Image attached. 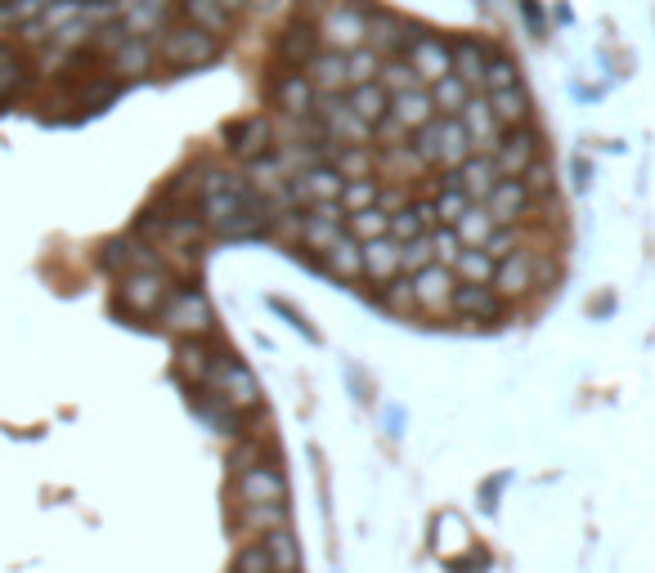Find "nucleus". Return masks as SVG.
Returning <instances> with one entry per match:
<instances>
[{"label":"nucleus","instance_id":"16","mask_svg":"<svg viewBox=\"0 0 655 573\" xmlns=\"http://www.w3.org/2000/svg\"><path fill=\"white\" fill-rule=\"evenodd\" d=\"M409 286H414V305H418V310H427V314H444V310H449V296H453V286H458V278H453V269H444V264H427L422 273L409 278Z\"/></svg>","mask_w":655,"mask_h":573},{"label":"nucleus","instance_id":"14","mask_svg":"<svg viewBox=\"0 0 655 573\" xmlns=\"http://www.w3.org/2000/svg\"><path fill=\"white\" fill-rule=\"evenodd\" d=\"M490 286L503 296V301H516V296H530L535 292V256L520 247V251H512V256H503L498 264H494V278H490Z\"/></svg>","mask_w":655,"mask_h":573},{"label":"nucleus","instance_id":"32","mask_svg":"<svg viewBox=\"0 0 655 573\" xmlns=\"http://www.w3.org/2000/svg\"><path fill=\"white\" fill-rule=\"evenodd\" d=\"M485 99H490V112H494V121H498L503 130H512V126H526V121H530V95L520 90V86L494 90V95H485Z\"/></svg>","mask_w":655,"mask_h":573},{"label":"nucleus","instance_id":"47","mask_svg":"<svg viewBox=\"0 0 655 573\" xmlns=\"http://www.w3.org/2000/svg\"><path fill=\"white\" fill-rule=\"evenodd\" d=\"M377 188H382V184H377V175H368V180H346L337 202H342V210H346V215H355V210L377 206Z\"/></svg>","mask_w":655,"mask_h":573},{"label":"nucleus","instance_id":"11","mask_svg":"<svg viewBox=\"0 0 655 573\" xmlns=\"http://www.w3.org/2000/svg\"><path fill=\"white\" fill-rule=\"evenodd\" d=\"M449 314L468 318V323H498L503 318V296L490 282H458L449 296Z\"/></svg>","mask_w":655,"mask_h":573},{"label":"nucleus","instance_id":"52","mask_svg":"<svg viewBox=\"0 0 655 573\" xmlns=\"http://www.w3.org/2000/svg\"><path fill=\"white\" fill-rule=\"evenodd\" d=\"M507 86H520L516 63H512V58H503V54H494V58H490V67H485V90L494 95V90H507Z\"/></svg>","mask_w":655,"mask_h":573},{"label":"nucleus","instance_id":"49","mask_svg":"<svg viewBox=\"0 0 655 573\" xmlns=\"http://www.w3.org/2000/svg\"><path fill=\"white\" fill-rule=\"evenodd\" d=\"M427 264H436V251H431V238H427V234L400 247V273H405V278H414V273H422Z\"/></svg>","mask_w":655,"mask_h":573},{"label":"nucleus","instance_id":"4","mask_svg":"<svg viewBox=\"0 0 655 573\" xmlns=\"http://www.w3.org/2000/svg\"><path fill=\"white\" fill-rule=\"evenodd\" d=\"M158 54L167 67H207L221 58V41L193 23H180V28H167L162 41H158Z\"/></svg>","mask_w":655,"mask_h":573},{"label":"nucleus","instance_id":"29","mask_svg":"<svg viewBox=\"0 0 655 573\" xmlns=\"http://www.w3.org/2000/svg\"><path fill=\"white\" fill-rule=\"evenodd\" d=\"M364 278H373L377 286L400 278V242H390V238L364 242Z\"/></svg>","mask_w":655,"mask_h":573},{"label":"nucleus","instance_id":"56","mask_svg":"<svg viewBox=\"0 0 655 573\" xmlns=\"http://www.w3.org/2000/svg\"><path fill=\"white\" fill-rule=\"evenodd\" d=\"M377 206H382L386 215H396V210L409 206V193H405V188H377Z\"/></svg>","mask_w":655,"mask_h":573},{"label":"nucleus","instance_id":"6","mask_svg":"<svg viewBox=\"0 0 655 573\" xmlns=\"http://www.w3.org/2000/svg\"><path fill=\"white\" fill-rule=\"evenodd\" d=\"M162 327H171L175 336H212L216 314H212V305H207L203 292L180 286V292H171L167 305H162Z\"/></svg>","mask_w":655,"mask_h":573},{"label":"nucleus","instance_id":"34","mask_svg":"<svg viewBox=\"0 0 655 573\" xmlns=\"http://www.w3.org/2000/svg\"><path fill=\"white\" fill-rule=\"evenodd\" d=\"M346 229H342V220H323V215H314V210H305L301 220H297V238H301V247H310V251H328L337 238H342Z\"/></svg>","mask_w":655,"mask_h":573},{"label":"nucleus","instance_id":"20","mask_svg":"<svg viewBox=\"0 0 655 573\" xmlns=\"http://www.w3.org/2000/svg\"><path fill=\"white\" fill-rule=\"evenodd\" d=\"M449 58H453V77H458V82H468L472 90L485 86V67H490V58H494L485 41H476V36L453 41V45H449Z\"/></svg>","mask_w":655,"mask_h":573},{"label":"nucleus","instance_id":"22","mask_svg":"<svg viewBox=\"0 0 655 573\" xmlns=\"http://www.w3.org/2000/svg\"><path fill=\"white\" fill-rule=\"evenodd\" d=\"M396 126H405L409 134L414 130H422L431 117H436V104H431V90L427 86H414V90H405V95H390V112H386Z\"/></svg>","mask_w":655,"mask_h":573},{"label":"nucleus","instance_id":"59","mask_svg":"<svg viewBox=\"0 0 655 573\" xmlns=\"http://www.w3.org/2000/svg\"><path fill=\"white\" fill-rule=\"evenodd\" d=\"M247 6H256V10H275V6H283V0H247Z\"/></svg>","mask_w":655,"mask_h":573},{"label":"nucleus","instance_id":"50","mask_svg":"<svg viewBox=\"0 0 655 573\" xmlns=\"http://www.w3.org/2000/svg\"><path fill=\"white\" fill-rule=\"evenodd\" d=\"M427 238H431V251H436V264H444V269H453V260H458V256H463V251H468L463 242H458V234H453V225H436V229H431Z\"/></svg>","mask_w":655,"mask_h":573},{"label":"nucleus","instance_id":"9","mask_svg":"<svg viewBox=\"0 0 655 573\" xmlns=\"http://www.w3.org/2000/svg\"><path fill=\"white\" fill-rule=\"evenodd\" d=\"M405 63L414 67V77L422 86H436L440 77H449L453 72V58H449V45L436 36V32H414L409 50H405Z\"/></svg>","mask_w":655,"mask_h":573},{"label":"nucleus","instance_id":"26","mask_svg":"<svg viewBox=\"0 0 655 573\" xmlns=\"http://www.w3.org/2000/svg\"><path fill=\"white\" fill-rule=\"evenodd\" d=\"M314 54H319V28H314L310 19H297V23L279 36V58H283L288 67H305Z\"/></svg>","mask_w":655,"mask_h":573},{"label":"nucleus","instance_id":"15","mask_svg":"<svg viewBox=\"0 0 655 573\" xmlns=\"http://www.w3.org/2000/svg\"><path fill=\"white\" fill-rule=\"evenodd\" d=\"M99 264L108 273H121L126 278V273H136V269H162V256L149 242H140V238H112V242H104Z\"/></svg>","mask_w":655,"mask_h":573},{"label":"nucleus","instance_id":"30","mask_svg":"<svg viewBox=\"0 0 655 573\" xmlns=\"http://www.w3.org/2000/svg\"><path fill=\"white\" fill-rule=\"evenodd\" d=\"M297 184L305 188V206H314V202H337L346 180L333 171V162H319V166L301 171V175H297Z\"/></svg>","mask_w":655,"mask_h":573},{"label":"nucleus","instance_id":"23","mask_svg":"<svg viewBox=\"0 0 655 573\" xmlns=\"http://www.w3.org/2000/svg\"><path fill=\"white\" fill-rule=\"evenodd\" d=\"M314 86L305 72H283V77L275 82V104L288 112V117H310L314 112Z\"/></svg>","mask_w":655,"mask_h":573},{"label":"nucleus","instance_id":"13","mask_svg":"<svg viewBox=\"0 0 655 573\" xmlns=\"http://www.w3.org/2000/svg\"><path fill=\"white\" fill-rule=\"evenodd\" d=\"M414 41V23L390 14V10H373L368 14V50L382 54V58H400Z\"/></svg>","mask_w":655,"mask_h":573},{"label":"nucleus","instance_id":"54","mask_svg":"<svg viewBox=\"0 0 655 573\" xmlns=\"http://www.w3.org/2000/svg\"><path fill=\"white\" fill-rule=\"evenodd\" d=\"M485 251H490L494 260H503V256H512V251H520V225H498V229L490 234V242H485Z\"/></svg>","mask_w":655,"mask_h":573},{"label":"nucleus","instance_id":"58","mask_svg":"<svg viewBox=\"0 0 655 573\" xmlns=\"http://www.w3.org/2000/svg\"><path fill=\"white\" fill-rule=\"evenodd\" d=\"M328 6H333V0H305V10H310V14H323Z\"/></svg>","mask_w":655,"mask_h":573},{"label":"nucleus","instance_id":"21","mask_svg":"<svg viewBox=\"0 0 655 573\" xmlns=\"http://www.w3.org/2000/svg\"><path fill=\"white\" fill-rule=\"evenodd\" d=\"M305 77H310L314 95H342V90H351V82H346V54H337V50H319L305 63Z\"/></svg>","mask_w":655,"mask_h":573},{"label":"nucleus","instance_id":"48","mask_svg":"<svg viewBox=\"0 0 655 573\" xmlns=\"http://www.w3.org/2000/svg\"><path fill=\"white\" fill-rule=\"evenodd\" d=\"M377 72H382V54H373L368 45H359V50L346 54V82H351V86L377 82Z\"/></svg>","mask_w":655,"mask_h":573},{"label":"nucleus","instance_id":"53","mask_svg":"<svg viewBox=\"0 0 655 573\" xmlns=\"http://www.w3.org/2000/svg\"><path fill=\"white\" fill-rule=\"evenodd\" d=\"M234 573H275V564H270L266 547H260V542H247V547L234 555Z\"/></svg>","mask_w":655,"mask_h":573},{"label":"nucleus","instance_id":"31","mask_svg":"<svg viewBox=\"0 0 655 573\" xmlns=\"http://www.w3.org/2000/svg\"><path fill=\"white\" fill-rule=\"evenodd\" d=\"M431 225H436V210L431 206H405V210H396L390 215V229H386V238L390 242H414V238H422V234H431Z\"/></svg>","mask_w":655,"mask_h":573},{"label":"nucleus","instance_id":"5","mask_svg":"<svg viewBox=\"0 0 655 573\" xmlns=\"http://www.w3.org/2000/svg\"><path fill=\"white\" fill-rule=\"evenodd\" d=\"M314 121H319L323 139L333 143V149H346V143H368L373 139V126L359 121V112L342 95H319L314 99Z\"/></svg>","mask_w":655,"mask_h":573},{"label":"nucleus","instance_id":"19","mask_svg":"<svg viewBox=\"0 0 655 573\" xmlns=\"http://www.w3.org/2000/svg\"><path fill=\"white\" fill-rule=\"evenodd\" d=\"M225 139H229V153L256 162V158H266V153H270L275 126H270L266 117H243V121H234V126L225 130Z\"/></svg>","mask_w":655,"mask_h":573},{"label":"nucleus","instance_id":"45","mask_svg":"<svg viewBox=\"0 0 655 573\" xmlns=\"http://www.w3.org/2000/svg\"><path fill=\"white\" fill-rule=\"evenodd\" d=\"M243 525L256 529V533L288 529V507H283V501H260V507H243Z\"/></svg>","mask_w":655,"mask_h":573},{"label":"nucleus","instance_id":"7","mask_svg":"<svg viewBox=\"0 0 655 573\" xmlns=\"http://www.w3.org/2000/svg\"><path fill=\"white\" fill-rule=\"evenodd\" d=\"M539 158H544V139H539V130H530V126L503 130L498 149H494V166H498L503 180H520Z\"/></svg>","mask_w":655,"mask_h":573},{"label":"nucleus","instance_id":"37","mask_svg":"<svg viewBox=\"0 0 655 573\" xmlns=\"http://www.w3.org/2000/svg\"><path fill=\"white\" fill-rule=\"evenodd\" d=\"M180 10H184V19L193 23V28H203V32H212L216 41H221V32H229V14L221 10V0H180Z\"/></svg>","mask_w":655,"mask_h":573},{"label":"nucleus","instance_id":"1","mask_svg":"<svg viewBox=\"0 0 655 573\" xmlns=\"http://www.w3.org/2000/svg\"><path fill=\"white\" fill-rule=\"evenodd\" d=\"M409 149H414V158L422 166H449V171H458L472 158V143H468L463 121L458 117H431L422 130H414Z\"/></svg>","mask_w":655,"mask_h":573},{"label":"nucleus","instance_id":"8","mask_svg":"<svg viewBox=\"0 0 655 573\" xmlns=\"http://www.w3.org/2000/svg\"><path fill=\"white\" fill-rule=\"evenodd\" d=\"M212 390L238 412V408H256L260 403V386H256V377H251V368L247 364H238L234 354H221V364H216V372H212Z\"/></svg>","mask_w":655,"mask_h":573},{"label":"nucleus","instance_id":"57","mask_svg":"<svg viewBox=\"0 0 655 573\" xmlns=\"http://www.w3.org/2000/svg\"><path fill=\"white\" fill-rule=\"evenodd\" d=\"M221 10H225V14H229V19H234V14H238V10H247V0H221Z\"/></svg>","mask_w":655,"mask_h":573},{"label":"nucleus","instance_id":"10","mask_svg":"<svg viewBox=\"0 0 655 573\" xmlns=\"http://www.w3.org/2000/svg\"><path fill=\"white\" fill-rule=\"evenodd\" d=\"M238 507H260V501H288V479L279 466H266V462H256V466H243L238 471Z\"/></svg>","mask_w":655,"mask_h":573},{"label":"nucleus","instance_id":"18","mask_svg":"<svg viewBox=\"0 0 655 573\" xmlns=\"http://www.w3.org/2000/svg\"><path fill=\"white\" fill-rule=\"evenodd\" d=\"M481 206L494 215V225H520V220H526V215H530L535 197H530V188L520 184V180H498Z\"/></svg>","mask_w":655,"mask_h":573},{"label":"nucleus","instance_id":"33","mask_svg":"<svg viewBox=\"0 0 655 573\" xmlns=\"http://www.w3.org/2000/svg\"><path fill=\"white\" fill-rule=\"evenodd\" d=\"M333 171L342 175V180H368V175H377V153L368 149V143H346V149H333Z\"/></svg>","mask_w":655,"mask_h":573},{"label":"nucleus","instance_id":"60","mask_svg":"<svg viewBox=\"0 0 655 573\" xmlns=\"http://www.w3.org/2000/svg\"><path fill=\"white\" fill-rule=\"evenodd\" d=\"M0 6H14V0H0Z\"/></svg>","mask_w":655,"mask_h":573},{"label":"nucleus","instance_id":"25","mask_svg":"<svg viewBox=\"0 0 655 573\" xmlns=\"http://www.w3.org/2000/svg\"><path fill=\"white\" fill-rule=\"evenodd\" d=\"M453 175H458V184H463V193H468L472 202H485V197H490V188L503 180L490 153H472V158H468L463 166H458Z\"/></svg>","mask_w":655,"mask_h":573},{"label":"nucleus","instance_id":"38","mask_svg":"<svg viewBox=\"0 0 655 573\" xmlns=\"http://www.w3.org/2000/svg\"><path fill=\"white\" fill-rule=\"evenodd\" d=\"M468 99H472V86L468 82H458L453 72L449 77H440L436 86H431V104H436V117H458L468 108Z\"/></svg>","mask_w":655,"mask_h":573},{"label":"nucleus","instance_id":"46","mask_svg":"<svg viewBox=\"0 0 655 573\" xmlns=\"http://www.w3.org/2000/svg\"><path fill=\"white\" fill-rule=\"evenodd\" d=\"M377 86H382L386 95H405V90H414V86H422V82L414 77V67H409L405 58H382V72H377Z\"/></svg>","mask_w":655,"mask_h":573},{"label":"nucleus","instance_id":"42","mask_svg":"<svg viewBox=\"0 0 655 573\" xmlns=\"http://www.w3.org/2000/svg\"><path fill=\"white\" fill-rule=\"evenodd\" d=\"M494 264H498V260H494L485 247H468L463 256L453 260V278H458V282H490V278H494Z\"/></svg>","mask_w":655,"mask_h":573},{"label":"nucleus","instance_id":"40","mask_svg":"<svg viewBox=\"0 0 655 573\" xmlns=\"http://www.w3.org/2000/svg\"><path fill=\"white\" fill-rule=\"evenodd\" d=\"M468 206H472V197L463 193V184H458V175H449V180L440 184L436 202H431V210H436V225H458V215H463Z\"/></svg>","mask_w":655,"mask_h":573},{"label":"nucleus","instance_id":"36","mask_svg":"<svg viewBox=\"0 0 655 573\" xmlns=\"http://www.w3.org/2000/svg\"><path fill=\"white\" fill-rule=\"evenodd\" d=\"M494 229H498L494 215H490L481 202H472L463 215H458V225H453V234H458V242H463V247H485Z\"/></svg>","mask_w":655,"mask_h":573},{"label":"nucleus","instance_id":"2","mask_svg":"<svg viewBox=\"0 0 655 573\" xmlns=\"http://www.w3.org/2000/svg\"><path fill=\"white\" fill-rule=\"evenodd\" d=\"M167 296H171V273L167 269H136V273H126L121 286H117V314H126V318L162 314Z\"/></svg>","mask_w":655,"mask_h":573},{"label":"nucleus","instance_id":"55","mask_svg":"<svg viewBox=\"0 0 655 573\" xmlns=\"http://www.w3.org/2000/svg\"><path fill=\"white\" fill-rule=\"evenodd\" d=\"M552 180H557V175H552V166H548L544 158H539V162H535L526 175H520V184L530 188V197H548V193H552Z\"/></svg>","mask_w":655,"mask_h":573},{"label":"nucleus","instance_id":"35","mask_svg":"<svg viewBox=\"0 0 655 573\" xmlns=\"http://www.w3.org/2000/svg\"><path fill=\"white\" fill-rule=\"evenodd\" d=\"M346 104L359 112V121H368L373 130L386 121V112H390V95L377 86V82H368V86H351V95H346Z\"/></svg>","mask_w":655,"mask_h":573},{"label":"nucleus","instance_id":"44","mask_svg":"<svg viewBox=\"0 0 655 573\" xmlns=\"http://www.w3.org/2000/svg\"><path fill=\"white\" fill-rule=\"evenodd\" d=\"M377 305H382L386 314H396V318H405L409 310H418V305H414V286H409V278H390V282H382V286H377Z\"/></svg>","mask_w":655,"mask_h":573},{"label":"nucleus","instance_id":"43","mask_svg":"<svg viewBox=\"0 0 655 573\" xmlns=\"http://www.w3.org/2000/svg\"><path fill=\"white\" fill-rule=\"evenodd\" d=\"M23 82H28V63L14 54V45L0 41V104L14 99L23 90Z\"/></svg>","mask_w":655,"mask_h":573},{"label":"nucleus","instance_id":"51","mask_svg":"<svg viewBox=\"0 0 655 573\" xmlns=\"http://www.w3.org/2000/svg\"><path fill=\"white\" fill-rule=\"evenodd\" d=\"M117 95H121V82H104V77H99V82H90V86L77 95V104H82L86 112H99V108H108Z\"/></svg>","mask_w":655,"mask_h":573},{"label":"nucleus","instance_id":"3","mask_svg":"<svg viewBox=\"0 0 655 573\" xmlns=\"http://www.w3.org/2000/svg\"><path fill=\"white\" fill-rule=\"evenodd\" d=\"M319 45L337 50V54H351L359 45H368V10L355 6V0H333L323 14H319Z\"/></svg>","mask_w":655,"mask_h":573},{"label":"nucleus","instance_id":"24","mask_svg":"<svg viewBox=\"0 0 655 573\" xmlns=\"http://www.w3.org/2000/svg\"><path fill=\"white\" fill-rule=\"evenodd\" d=\"M323 269L342 278V282H359L364 278V242H355L351 234H342L333 247L323 251Z\"/></svg>","mask_w":655,"mask_h":573},{"label":"nucleus","instance_id":"41","mask_svg":"<svg viewBox=\"0 0 655 573\" xmlns=\"http://www.w3.org/2000/svg\"><path fill=\"white\" fill-rule=\"evenodd\" d=\"M355 242H377V238H386V229H390V215L382 210V206H368V210H355V215H346V225H342Z\"/></svg>","mask_w":655,"mask_h":573},{"label":"nucleus","instance_id":"28","mask_svg":"<svg viewBox=\"0 0 655 573\" xmlns=\"http://www.w3.org/2000/svg\"><path fill=\"white\" fill-rule=\"evenodd\" d=\"M189 403H193V412H198L216 435H238L234 430V408L212 390V386H198V390H189Z\"/></svg>","mask_w":655,"mask_h":573},{"label":"nucleus","instance_id":"39","mask_svg":"<svg viewBox=\"0 0 655 573\" xmlns=\"http://www.w3.org/2000/svg\"><path fill=\"white\" fill-rule=\"evenodd\" d=\"M260 547H266L275 573H297L301 569V551H297V538L288 529H275V533H260Z\"/></svg>","mask_w":655,"mask_h":573},{"label":"nucleus","instance_id":"17","mask_svg":"<svg viewBox=\"0 0 655 573\" xmlns=\"http://www.w3.org/2000/svg\"><path fill=\"white\" fill-rule=\"evenodd\" d=\"M458 121H463V134H468V143H472V153H490V158H494L498 139H503V126L494 121L490 99L472 95V99H468V108L458 112Z\"/></svg>","mask_w":655,"mask_h":573},{"label":"nucleus","instance_id":"12","mask_svg":"<svg viewBox=\"0 0 655 573\" xmlns=\"http://www.w3.org/2000/svg\"><path fill=\"white\" fill-rule=\"evenodd\" d=\"M216 364H221V354H212L207 336H180V345H175V372L184 377L189 390L212 386Z\"/></svg>","mask_w":655,"mask_h":573},{"label":"nucleus","instance_id":"27","mask_svg":"<svg viewBox=\"0 0 655 573\" xmlns=\"http://www.w3.org/2000/svg\"><path fill=\"white\" fill-rule=\"evenodd\" d=\"M149 67H153V45H149V36H126V41L112 50V72H117V82L144 77Z\"/></svg>","mask_w":655,"mask_h":573}]
</instances>
